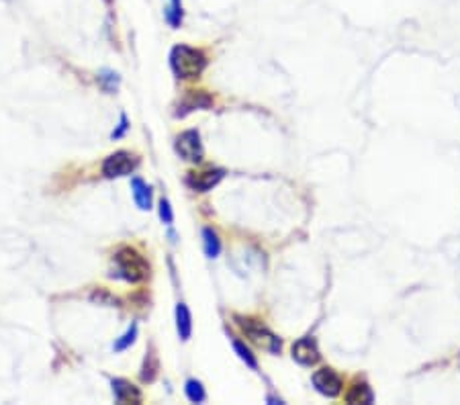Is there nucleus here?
Instances as JSON below:
<instances>
[{
  "label": "nucleus",
  "mask_w": 460,
  "mask_h": 405,
  "mask_svg": "<svg viewBox=\"0 0 460 405\" xmlns=\"http://www.w3.org/2000/svg\"><path fill=\"white\" fill-rule=\"evenodd\" d=\"M203 242H205V254H207V256H219V252H221V242H219V235L213 231L211 227H205V229H203Z\"/></svg>",
  "instance_id": "14"
},
{
  "label": "nucleus",
  "mask_w": 460,
  "mask_h": 405,
  "mask_svg": "<svg viewBox=\"0 0 460 405\" xmlns=\"http://www.w3.org/2000/svg\"><path fill=\"white\" fill-rule=\"evenodd\" d=\"M213 105V99L205 92V90H188V94L184 97V101L180 103V110L178 115L184 117L186 113L195 109H209Z\"/></svg>",
  "instance_id": "10"
},
{
  "label": "nucleus",
  "mask_w": 460,
  "mask_h": 405,
  "mask_svg": "<svg viewBox=\"0 0 460 405\" xmlns=\"http://www.w3.org/2000/svg\"><path fill=\"white\" fill-rule=\"evenodd\" d=\"M127 129H129V121H127V117H125V115H121V123H119V127L113 131V135H110V138H113V140H121V138L127 133Z\"/></svg>",
  "instance_id": "22"
},
{
  "label": "nucleus",
  "mask_w": 460,
  "mask_h": 405,
  "mask_svg": "<svg viewBox=\"0 0 460 405\" xmlns=\"http://www.w3.org/2000/svg\"><path fill=\"white\" fill-rule=\"evenodd\" d=\"M160 217H162V221H164L166 225H170V223L174 221L172 207H170V203H168L166 199H162V201H160Z\"/></svg>",
  "instance_id": "21"
},
{
  "label": "nucleus",
  "mask_w": 460,
  "mask_h": 405,
  "mask_svg": "<svg viewBox=\"0 0 460 405\" xmlns=\"http://www.w3.org/2000/svg\"><path fill=\"white\" fill-rule=\"evenodd\" d=\"M346 402L348 404H372V391L364 381L354 383L350 391L346 393Z\"/></svg>",
  "instance_id": "13"
},
{
  "label": "nucleus",
  "mask_w": 460,
  "mask_h": 405,
  "mask_svg": "<svg viewBox=\"0 0 460 405\" xmlns=\"http://www.w3.org/2000/svg\"><path fill=\"white\" fill-rule=\"evenodd\" d=\"M313 387L325 397H338L344 389V381L334 368L323 367L313 372Z\"/></svg>",
  "instance_id": "5"
},
{
  "label": "nucleus",
  "mask_w": 460,
  "mask_h": 405,
  "mask_svg": "<svg viewBox=\"0 0 460 405\" xmlns=\"http://www.w3.org/2000/svg\"><path fill=\"white\" fill-rule=\"evenodd\" d=\"M105 2H110V0H105Z\"/></svg>",
  "instance_id": "23"
},
{
  "label": "nucleus",
  "mask_w": 460,
  "mask_h": 405,
  "mask_svg": "<svg viewBox=\"0 0 460 405\" xmlns=\"http://www.w3.org/2000/svg\"><path fill=\"white\" fill-rule=\"evenodd\" d=\"M115 268L117 276L125 279L127 283H142L149 274V264L147 260L135 250V248H121L115 254Z\"/></svg>",
  "instance_id": "2"
},
{
  "label": "nucleus",
  "mask_w": 460,
  "mask_h": 405,
  "mask_svg": "<svg viewBox=\"0 0 460 405\" xmlns=\"http://www.w3.org/2000/svg\"><path fill=\"white\" fill-rule=\"evenodd\" d=\"M135 338H138V326L133 324V326H131L129 330L125 331V333H123V336H121V338H119V340L115 342V350H117V352H123V350H127V348H129V346H131V344L135 342Z\"/></svg>",
  "instance_id": "19"
},
{
  "label": "nucleus",
  "mask_w": 460,
  "mask_h": 405,
  "mask_svg": "<svg viewBox=\"0 0 460 405\" xmlns=\"http://www.w3.org/2000/svg\"><path fill=\"white\" fill-rule=\"evenodd\" d=\"M176 328L178 336L182 342H186L192 333V320H190V311L184 303H178L176 305Z\"/></svg>",
  "instance_id": "11"
},
{
  "label": "nucleus",
  "mask_w": 460,
  "mask_h": 405,
  "mask_svg": "<svg viewBox=\"0 0 460 405\" xmlns=\"http://www.w3.org/2000/svg\"><path fill=\"white\" fill-rule=\"evenodd\" d=\"M236 320H238L240 328L244 330V333L248 336L254 344H258V346L266 348V350H268V352H272V354H279V352H281V348H283L281 338H279V336H274V333L268 330V328H266L262 322L252 320V317H236Z\"/></svg>",
  "instance_id": "3"
},
{
  "label": "nucleus",
  "mask_w": 460,
  "mask_h": 405,
  "mask_svg": "<svg viewBox=\"0 0 460 405\" xmlns=\"http://www.w3.org/2000/svg\"><path fill=\"white\" fill-rule=\"evenodd\" d=\"M158 370H160V365H158V358H156V354H154V352H147L145 361H143L142 379H143V381H147V383H151V381L156 379Z\"/></svg>",
  "instance_id": "15"
},
{
  "label": "nucleus",
  "mask_w": 460,
  "mask_h": 405,
  "mask_svg": "<svg viewBox=\"0 0 460 405\" xmlns=\"http://www.w3.org/2000/svg\"><path fill=\"white\" fill-rule=\"evenodd\" d=\"M225 176V172L221 168H209V170H201V172H188L186 184L197 190V192H207L213 186L221 183V179Z\"/></svg>",
  "instance_id": "8"
},
{
  "label": "nucleus",
  "mask_w": 460,
  "mask_h": 405,
  "mask_svg": "<svg viewBox=\"0 0 460 405\" xmlns=\"http://www.w3.org/2000/svg\"><path fill=\"white\" fill-rule=\"evenodd\" d=\"M184 391H186V397L192 402V404H201V402H205V389H203V385L199 383V381H195V379H190V381H186V387H184Z\"/></svg>",
  "instance_id": "16"
},
{
  "label": "nucleus",
  "mask_w": 460,
  "mask_h": 405,
  "mask_svg": "<svg viewBox=\"0 0 460 405\" xmlns=\"http://www.w3.org/2000/svg\"><path fill=\"white\" fill-rule=\"evenodd\" d=\"M166 19L172 27H178L182 23V2L180 0H170L166 8Z\"/></svg>",
  "instance_id": "18"
},
{
  "label": "nucleus",
  "mask_w": 460,
  "mask_h": 405,
  "mask_svg": "<svg viewBox=\"0 0 460 405\" xmlns=\"http://www.w3.org/2000/svg\"><path fill=\"white\" fill-rule=\"evenodd\" d=\"M113 393H115V399L119 404H140L142 402V393L138 387H133L129 381L125 379H115L113 381Z\"/></svg>",
  "instance_id": "9"
},
{
  "label": "nucleus",
  "mask_w": 460,
  "mask_h": 405,
  "mask_svg": "<svg viewBox=\"0 0 460 405\" xmlns=\"http://www.w3.org/2000/svg\"><path fill=\"white\" fill-rule=\"evenodd\" d=\"M233 350L238 352V356L248 365L249 368H258V361H256V356L252 354V350H249L248 346L244 344V342H240V340H233Z\"/></svg>",
  "instance_id": "17"
},
{
  "label": "nucleus",
  "mask_w": 460,
  "mask_h": 405,
  "mask_svg": "<svg viewBox=\"0 0 460 405\" xmlns=\"http://www.w3.org/2000/svg\"><path fill=\"white\" fill-rule=\"evenodd\" d=\"M131 190H133V199H135L138 207L142 211H149L151 209V188L143 183L142 179H133Z\"/></svg>",
  "instance_id": "12"
},
{
  "label": "nucleus",
  "mask_w": 460,
  "mask_h": 405,
  "mask_svg": "<svg viewBox=\"0 0 460 405\" xmlns=\"http://www.w3.org/2000/svg\"><path fill=\"white\" fill-rule=\"evenodd\" d=\"M99 82H101V86L105 88L106 92H115L117 86H119V76H117V72L105 70V72L99 76Z\"/></svg>",
  "instance_id": "20"
},
{
  "label": "nucleus",
  "mask_w": 460,
  "mask_h": 405,
  "mask_svg": "<svg viewBox=\"0 0 460 405\" xmlns=\"http://www.w3.org/2000/svg\"><path fill=\"white\" fill-rule=\"evenodd\" d=\"M170 66L180 80H197L207 68V56L201 49L176 45L170 53Z\"/></svg>",
  "instance_id": "1"
},
{
  "label": "nucleus",
  "mask_w": 460,
  "mask_h": 405,
  "mask_svg": "<svg viewBox=\"0 0 460 405\" xmlns=\"http://www.w3.org/2000/svg\"><path fill=\"white\" fill-rule=\"evenodd\" d=\"M293 358H295L299 365H303V367H313V365H318L321 354H319L315 340L309 338V336L297 340V342L293 344Z\"/></svg>",
  "instance_id": "7"
},
{
  "label": "nucleus",
  "mask_w": 460,
  "mask_h": 405,
  "mask_svg": "<svg viewBox=\"0 0 460 405\" xmlns=\"http://www.w3.org/2000/svg\"><path fill=\"white\" fill-rule=\"evenodd\" d=\"M176 151L178 156L186 162H201L203 160V144L201 135L195 129L182 131L176 138Z\"/></svg>",
  "instance_id": "6"
},
{
  "label": "nucleus",
  "mask_w": 460,
  "mask_h": 405,
  "mask_svg": "<svg viewBox=\"0 0 460 405\" xmlns=\"http://www.w3.org/2000/svg\"><path fill=\"white\" fill-rule=\"evenodd\" d=\"M138 166V158L131 151H115L110 154L103 164V174L106 179H119V176H127L135 170Z\"/></svg>",
  "instance_id": "4"
}]
</instances>
